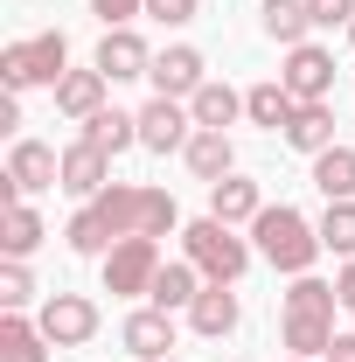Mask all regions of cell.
I'll return each mask as SVG.
<instances>
[{"label": "cell", "instance_id": "6da1fadb", "mask_svg": "<svg viewBox=\"0 0 355 362\" xmlns=\"http://www.w3.org/2000/svg\"><path fill=\"white\" fill-rule=\"evenodd\" d=\"M91 209L112 223V237H168V230H181L175 195L168 188H146V181H112Z\"/></svg>", "mask_w": 355, "mask_h": 362}, {"label": "cell", "instance_id": "7a4b0ae2", "mask_svg": "<svg viewBox=\"0 0 355 362\" xmlns=\"http://www.w3.org/2000/svg\"><path fill=\"white\" fill-rule=\"evenodd\" d=\"M251 237H258V258L265 265H279L286 279H300V272H313V258L327 251L320 244V223H307L293 202H279V209H258V223H251Z\"/></svg>", "mask_w": 355, "mask_h": 362}, {"label": "cell", "instance_id": "3957f363", "mask_svg": "<svg viewBox=\"0 0 355 362\" xmlns=\"http://www.w3.org/2000/svg\"><path fill=\"white\" fill-rule=\"evenodd\" d=\"M181 258L202 272L209 286H237L244 272H251V244L237 237L230 223H216V216H202V223L181 230Z\"/></svg>", "mask_w": 355, "mask_h": 362}, {"label": "cell", "instance_id": "277c9868", "mask_svg": "<svg viewBox=\"0 0 355 362\" xmlns=\"http://www.w3.org/2000/svg\"><path fill=\"white\" fill-rule=\"evenodd\" d=\"M161 237H119L112 251H105V293H119V300H139V293H153V279H161Z\"/></svg>", "mask_w": 355, "mask_h": 362}, {"label": "cell", "instance_id": "5b68a950", "mask_svg": "<svg viewBox=\"0 0 355 362\" xmlns=\"http://www.w3.org/2000/svg\"><path fill=\"white\" fill-rule=\"evenodd\" d=\"M279 84L293 90L300 105H327V98H334V56H327L320 42L286 49V70H279Z\"/></svg>", "mask_w": 355, "mask_h": 362}, {"label": "cell", "instance_id": "8992f818", "mask_svg": "<svg viewBox=\"0 0 355 362\" xmlns=\"http://www.w3.org/2000/svg\"><path fill=\"white\" fill-rule=\"evenodd\" d=\"M35 320H42V334L56 349H84L91 334H98V307H91L84 293H49Z\"/></svg>", "mask_w": 355, "mask_h": 362}, {"label": "cell", "instance_id": "52a82bcc", "mask_svg": "<svg viewBox=\"0 0 355 362\" xmlns=\"http://www.w3.org/2000/svg\"><path fill=\"white\" fill-rule=\"evenodd\" d=\"M146 77H153V98H181V105H188L195 90L209 84V63H202V49L175 42V49H161V56H153V70H146Z\"/></svg>", "mask_w": 355, "mask_h": 362}, {"label": "cell", "instance_id": "ba28073f", "mask_svg": "<svg viewBox=\"0 0 355 362\" xmlns=\"http://www.w3.org/2000/svg\"><path fill=\"white\" fill-rule=\"evenodd\" d=\"M195 139V112L181 105V98H153L146 112H139V146H153V153H181Z\"/></svg>", "mask_w": 355, "mask_h": 362}, {"label": "cell", "instance_id": "9c48e42d", "mask_svg": "<svg viewBox=\"0 0 355 362\" xmlns=\"http://www.w3.org/2000/svg\"><path fill=\"white\" fill-rule=\"evenodd\" d=\"M7 181H14L21 195L63 188V153H56V146H42V139H14V153H7Z\"/></svg>", "mask_w": 355, "mask_h": 362}, {"label": "cell", "instance_id": "30bf717a", "mask_svg": "<svg viewBox=\"0 0 355 362\" xmlns=\"http://www.w3.org/2000/svg\"><path fill=\"white\" fill-rule=\"evenodd\" d=\"M105 188H112V153H105V146H91V139L63 146V195H77V202H98Z\"/></svg>", "mask_w": 355, "mask_h": 362}, {"label": "cell", "instance_id": "8fae6325", "mask_svg": "<svg viewBox=\"0 0 355 362\" xmlns=\"http://www.w3.org/2000/svg\"><path fill=\"white\" fill-rule=\"evenodd\" d=\"M119 341H126L139 362H168V349H175V314H168V307H139V314H126Z\"/></svg>", "mask_w": 355, "mask_h": 362}, {"label": "cell", "instance_id": "7c38bea8", "mask_svg": "<svg viewBox=\"0 0 355 362\" xmlns=\"http://www.w3.org/2000/svg\"><path fill=\"white\" fill-rule=\"evenodd\" d=\"M98 70H105L112 84H126V77H146V70H153V49L139 42L133 28H105V42H98Z\"/></svg>", "mask_w": 355, "mask_h": 362}, {"label": "cell", "instance_id": "4fadbf2b", "mask_svg": "<svg viewBox=\"0 0 355 362\" xmlns=\"http://www.w3.org/2000/svg\"><path fill=\"white\" fill-rule=\"evenodd\" d=\"M105 90H112V77H105L98 63H91V70H70V77L56 84V112L84 126V119H98V112H105Z\"/></svg>", "mask_w": 355, "mask_h": 362}, {"label": "cell", "instance_id": "5bb4252c", "mask_svg": "<svg viewBox=\"0 0 355 362\" xmlns=\"http://www.w3.org/2000/svg\"><path fill=\"white\" fill-rule=\"evenodd\" d=\"M258 209H265V195H258V181L251 175H223L216 188H209V216L216 223H258Z\"/></svg>", "mask_w": 355, "mask_h": 362}, {"label": "cell", "instance_id": "9a60e30c", "mask_svg": "<svg viewBox=\"0 0 355 362\" xmlns=\"http://www.w3.org/2000/svg\"><path fill=\"white\" fill-rule=\"evenodd\" d=\"M181 160H188V175L209 181L216 188L223 175H237V153H230V133H209V126H195V139L181 146Z\"/></svg>", "mask_w": 355, "mask_h": 362}, {"label": "cell", "instance_id": "2e32d148", "mask_svg": "<svg viewBox=\"0 0 355 362\" xmlns=\"http://www.w3.org/2000/svg\"><path fill=\"white\" fill-rule=\"evenodd\" d=\"M188 327H195L202 341H223V334L237 327V293H230V286H202L195 307H188Z\"/></svg>", "mask_w": 355, "mask_h": 362}, {"label": "cell", "instance_id": "e0dca14e", "mask_svg": "<svg viewBox=\"0 0 355 362\" xmlns=\"http://www.w3.org/2000/svg\"><path fill=\"white\" fill-rule=\"evenodd\" d=\"M293 112H300V98H293L286 84H251V90H244V119L265 126V133H286Z\"/></svg>", "mask_w": 355, "mask_h": 362}, {"label": "cell", "instance_id": "ac0fdd59", "mask_svg": "<svg viewBox=\"0 0 355 362\" xmlns=\"http://www.w3.org/2000/svg\"><path fill=\"white\" fill-rule=\"evenodd\" d=\"M334 307H342V293L327 279H313V272H300L286 286V320H334Z\"/></svg>", "mask_w": 355, "mask_h": 362}, {"label": "cell", "instance_id": "d6986e66", "mask_svg": "<svg viewBox=\"0 0 355 362\" xmlns=\"http://www.w3.org/2000/svg\"><path fill=\"white\" fill-rule=\"evenodd\" d=\"M49 341L42 320H21V314H0V362H49Z\"/></svg>", "mask_w": 355, "mask_h": 362}, {"label": "cell", "instance_id": "ffe728a7", "mask_svg": "<svg viewBox=\"0 0 355 362\" xmlns=\"http://www.w3.org/2000/svg\"><path fill=\"white\" fill-rule=\"evenodd\" d=\"M77 139H91V146H105L112 160L126 153V146H139V112H119V105H105L98 119H84V133Z\"/></svg>", "mask_w": 355, "mask_h": 362}, {"label": "cell", "instance_id": "44dd1931", "mask_svg": "<svg viewBox=\"0 0 355 362\" xmlns=\"http://www.w3.org/2000/svg\"><path fill=\"white\" fill-rule=\"evenodd\" d=\"M258 28H265L279 49H300L307 28H313V14H307V0H265V7H258Z\"/></svg>", "mask_w": 355, "mask_h": 362}, {"label": "cell", "instance_id": "7402d4cb", "mask_svg": "<svg viewBox=\"0 0 355 362\" xmlns=\"http://www.w3.org/2000/svg\"><path fill=\"white\" fill-rule=\"evenodd\" d=\"M202 286H209V279L188 265V258H175V265H161V279H153V293H146V300H153V307H168V314H181V307H195V293H202Z\"/></svg>", "mask_w": 355, "mask_h": 362}, {"label": "cell", "instance_id": "603a6c76", "mask_svg": "<svg viewBox=\"0 0 355 362\" xmlns=\"http://www.w3.org/2000/svg\"><path fill=\"white\" fill-rule=\"evenodd\" d=\"M313 188L327 202H355V146H327L313 153Z\"/></svg>", "mask_w": 355, "mask_h": 362}, {"label": "cell", "instance_id": "cb8c5ba5", "mask_svg": "<svg viewBox=\"0 0 355 362\" xmlns=\"http://www.w3.org/2000/svg\"><path fill=\"white\" fill-rule=\"evenodd\" d=\"M286 146H300V153H327V146H334V105H300L293 126H286Z\"/></svg>", "mask_w": 355, "mask_h": 362}, {"label": "cell", "instance_id": "d4e9b609", "mask_svg": "<svg viewBox=\"0 0 355 362\" xmlns=\"http://www.w3.org/2000/svg\"><path fill=\"white\" fill-rule=\"evenodd\" d=\"M42 216L28 209V202H14V209H0V251L7 258H28V251H42Z\"/></svg>", "mask_w": 355, "mask_h": 362}, {"label": "cell", "instance_id": "484cf974", "mask_svg": "<svg viewBox=\"0 0 355 362\" xmlns=\"http://www.w3.org/2000/svg\"><path fill=\"white\" fill-rule=\"evenodd\" d=\"M188 112H195V126H209V133H223V126H237L244 98H237L230 84H216V77H209V84H202L195 98H188Z\"/></svg>", "mask_w": 355, "mask_h": 362}, {"label": "cell", "instance_id": "4316f807", "mask_svg": "<svg viewBox=\"0 0 355 362\" xmlns=\"http://www.w3.org/2000/svg\"><path fill=\"white\" fill-rule=\"evenodd\" d=\"M63 237H70V251H84V258H105V251L119 244V237H112V223H105L91 202L77 209V216H70V230H63Z\"/></svg>", "mask_w": 355, "mask_h": 362}, {"label": "cell", "instance_id": "83f0119b", "mask_svg": "<svg viewBox=\"0 0 355 362\" xmlns=\"http://www.w3.org/2000/svg\"><path fill=\"white\" fill-rule=\"evenodd\" d=\"M279 334H286V349H293V356H307V362L334 349V320H286Z\"/></svg>", "mask_w": 355, "mask_h": 362}, {"label": "cell", "instance_id": "f1b7e54d", "mask_svg": "<svg viewBox=\"0 0 355 362\" xmlns=\"http://www.w3.org/2000/svg\"><path fill=\"white\" fill-rule=\"evenodd\" d=\"M320 244H327L334 258H355V202H327V216H320Z\"/></svg>", "mask_w": 355, "mask_h": 362}, {"label": "cell", "instance_id": "f546056e", "mask_svg": "<svg viewBox=\"0 0 355 362\" xmlns=\"http://www.w3.org/2000/svg\"><path fill=\"white\" fill-rule=\"evenodd\" d=\"M0 84H7V90L42 84V70H35V42H7V49H0Z\"/></svg>", "mask_w": 355, "mask_h": 362}, {"label": "cell", "instance_id": "4dcf8cb0", "mask_svg": "<svg viewBox=\"0 0 355 362\" xmlns=\"http://www.w3.org/2000/svg\"><path fill=\"white\" fill-rule=\"evenodd\" d=\"M28 42H35V70H42V84L56 90L63 77H70V42H63L56 28H49V35H28Z\"/></svg>", "mask_w": 355, "mask_h": 362}, {"label": "cell", "instance_id": "1f68e13d", "mask_svg": "<svg viewBox=\"0 0 355 362\" xmlns=\"http://www.w3.org/2000/svg\"><path fill=\"white\" fill-rule=\"evenodd\" d=\"M28 300H35V279H28L21 258H7V265H0V307H7V314H21Z\"/></svg>", "mask_w": 355, "mask_h": 362}, {"label": "cell", "instance_id": "d6a6232c", "mask_svg": "<svg viewBox=\"0 0 355 362\" xmlns=\"http://www.w3.org/2000/svg\"><path fill=\"white\" fill-rule=\"evenodd\" d=\"M91 14L105 28H133V14H146V0H91Z\"/></svg>", "mask_w": 355, "mask_h": 362}, {"label": "cell", "instance_id": "836d02e7", "mask_svg": "<svg viewBox=\"0 0 355 362\" xmlns=\"http://www.w3.org/2000/svg\"><path fill=\"white\" fill-rule=\"evenodd\" d=\"M307 14H313V28H349L355 0H307Z\"/></svg>", "mask_w": 355, "mask_h": 362}, {"label": "cell", "instance_id": "e575fe53", "mask_svg": "<svg viewBox=\"0 0 355 362\" xmlns=\"http://www.w3.org/2000/svg\"><path fill=\"white\" fill-rule=\"evenodd\" d=\"M195 7H202V0H146V14H153V21H168V28L195 21Z\"/></svg>", "mask_w": 355, "mask_h": 362}, {"label": "cell", "instance_id": "d590c367", "mask_svg": "<svg viewBox=\"0 0 355 362\" xmlns=\"http://www.w3.org/2000/svg\"><path fill=\"white\" fill-rule=\"evenodd\" d=\"M334 293H342V307H355V258H342V272H334Z\"/></svg>", "mask_w": 355, "mask_h": 362}, {"label": "cell", "instance_id": "8d00e7d4", "mask_svg": "<svg viewBox=\"0 0 355 362\" xmlns=\"http://www.w3.org/2000/svg\"><path fill=\"white\" fill-rule=\"evenodd\" d=\"M320 362H355V334H334V349H327Z\"/></svg>", "mask_w": 355, "mask_h": 362}, {"label": "cell", "instance_id": "74e56055", "mask_svg": "<svg viewBox=\"0 0 355 362\" xmlns=\"http://www.w3.org/2000/svg\"><path fill=\"white\" fill-rule=\"evenodd\" d=\"M349 42H355V21H349Z\"/></svg>", "mask_w": 355, "mask_h": 362}, {"label": "cell", "instance_id": "f35d334b", "mask_svg": "<svg viewBox=\"0 0 355 362\" xmlns=\"http://www.w3.org/2000/svg\"><path fill=\"white\" fill-rule=\"evenodd\" d=\"M286 362H307V356H286Z\"/></svg>", "mask_w": 355, "mask_h": 362}, {"label": "cell", "instance_id": "ab89813d", "mask_svg": "<svg viewBox=\"0 0 355 362\" xmlns=\"http://www.w3.org/2000/svg\"><path fill=\"white\" fill-rule=\"evenodd\" d=\"M349 314H355V307H349Z\"/></svg>", "mask_w": 355, "mask_h": 362}]
</instances>
